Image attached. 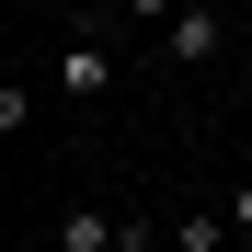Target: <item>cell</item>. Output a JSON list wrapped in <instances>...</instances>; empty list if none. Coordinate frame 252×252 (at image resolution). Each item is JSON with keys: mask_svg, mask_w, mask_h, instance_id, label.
<instances>
[{"mask_svg": "<svg viewBox=\"0 0 252 252\" xmlns=\"http://www.w3.org/2000/svg\"><path fill=\"white\" fill-rule=\"evenodd\" d=\"M160 252H241V241H229V206H195V218L160 241Z\"/></svg>", "mask_w": 252, "mask_h": 252, "instance_id": "cell-4", "label": "cell"}, {"mask_svg": "<svg viewBox=\"0 0 252 252\" xmlns=\"http://www.w3.org/2000/svg\"><path fill=\"white\" fill-rule=\"evenodd\" d=\"M115 206H92V195H80V206H58V229H46V252H115Z\"/></svg>", "mask_w": 252, "mask_h": 252, "instance_id": "cell-3", "label": "cell"}, {"mask_svg": "<svg viewBox=\"0 0 252 252\" xmlns=\"http://www.w3.org/2000/svg\"><path fill=\"white\" fill-rule=\"evenodd\" d=\"M46 80H58L69 103H103V92H115V46H103V12H92V23H69V46L46 58Z\"/></svg>", "mask_w": 252, "mask_h": 252, "instance_id": "cell-1", "label": "cell"}, {"mask_svg": "<svg viewBox=\"0 0 252 252\" xmlns=\"http://www.w3.org/2000/svg\"><path fill=\"white\" fill-rule=\"evenodd\" d=\"M115 12H126V23H172L184 0H115Z\"/></svg>", "mask_w": 252, "mask_h": 252, "instance_id": "cell-6", "label": "cell"}, {"mask_svg": "<svg viewBox=\"0 0 252 252\" xmlns=\"http://www.w3.org/2000/svg\"><path fill=\"white\" fill-rule=\"evenodd\" d=\"M160 58H172V69H218V58H229V23L206 12V0H184V12L160 23Z\"/></svg>", "mask_w": 252, "mask_h": 252, "instance_id": "cell-2", "label": "cell"}, {"mask_svg": "<svg viewBox=\"0 0 252 252\" xmlns=\"http://www.w3.org/2000/svg\"><path fill=\"white\" fill-rule=\"evenodd\" d=\"M229 241L252 252V184H229Z\"/></svg>", "mask_w": 252, "mask_h": 252, "instance_id": "cell-5", "label": "cell"}]
</instances>
